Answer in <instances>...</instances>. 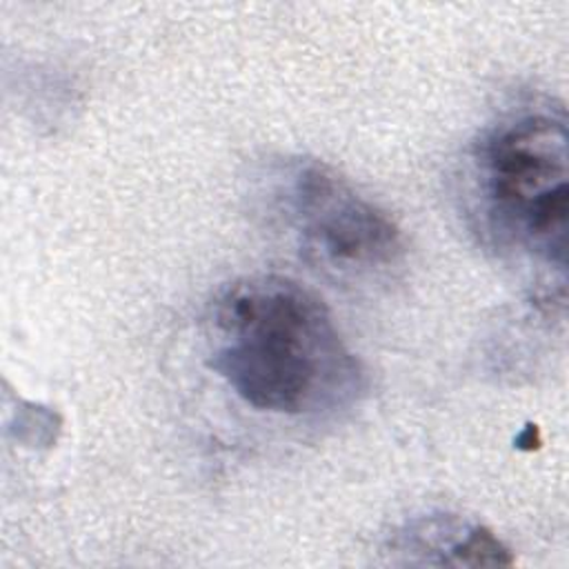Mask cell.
Here are the masks:
<instances>
[{
  "mask_svg": "<svg viewBox=\"0 0 569 569\" xmlns=\"http://www.w3.org/2000/svg\"><path fill=\"white\" fill-rule=\"evenodd\" d=\"M207 365L249 407L296 418L345 411L367 387L325 302L278 273L236 278L213 296Z\"/></svg>",
  "mask_w": 569,
  "mask_h": 569,
  "instance_id": "6da1fadb",
  "label": "cell"
},
{
  "mask_svg": "<svg viewBox=\"0 0 569 569\" xmlns=\"http://www.w3.org/2000/svg\"><path fill=\"white\" fill-rule=\"evenodd\" d=\"M567 118L560 107H522L489 124L469 156L471 216L502 260L538 278L547 309L562 307L569 213Z\"/></svg>",
  "mask_w": 569,
  "mask_h": 569,
  "instance_id": "7a4b0ae2",
  "label": "cell"
},
{
  "mask_svg": "<svg viewBox=\"0 0 569 569\" xmlns=\"http://www.w3.org/2000/svg\"><path fill=\"white\" fill-rule=\"evenodd\" d=\"M256 196L267 220L325 273L365 278L393 267L405 253L396 220L322 160L267 162Z\"/></svg>",
  "mask_w": 569,
  "mask_h": 569,
  "instance_id": "3957f363",
  "label": "cell"
},
{
  "mask_svg": "<svg viewBox=\"0 0 569 569\" xmlns=\"http://www.w3.org/2000/svg\"><path fill=\"white\" fill-rule=\"evenodd\" d=\"M409 545L418 551L442 553L440 565H511L513 558L500 538L482 525L458 518H431L409 531Z\"/></svg>",
  "mask_w": 569,
  "mask_h": 569,
  "instance_id": "277c9868",
  "label": "cell"
}]
</instances>
